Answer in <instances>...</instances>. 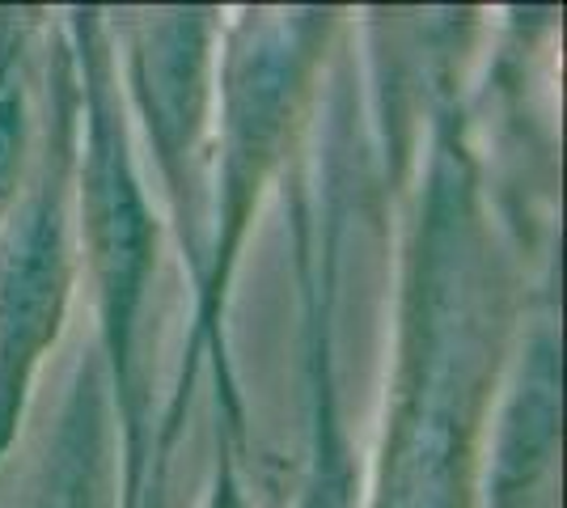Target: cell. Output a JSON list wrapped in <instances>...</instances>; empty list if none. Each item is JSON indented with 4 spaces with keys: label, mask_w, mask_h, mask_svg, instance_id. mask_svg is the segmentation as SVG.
Wrapping results in <instances>:
<instances>
[{
    "label": "cell",
    "mask_w": 567,
    "mask_h": 508,
    "mask_svg": "<svg viewBox=\"0 0 567 508\" xmlns=\"http://www.w3.org/2000/svg\"><path fill=\"white\" fill-rule=\"evenodd\" d=\"M415 55L378 85L399 157L394 326L360 508H478L487 433L529 322V276L499 212L466 97L471 13H411Z\"/></svg>",
    "instance_id": "obj_1"
},
{
    "label": "cell",
    "mask_w": 567,
    "mask_h": 508,
    "mask_svg": "<svg viewBox=\"0 0 567 508\" xmlns=\"http://www.w3.org/2000/svg\"><path fill=\"white\" fill-rule=\"evenodd\" d=\"M348 13L339 9H237L220 25L216 55V123H213V204H208V255L190 289V331L174 369L166 412L153 424L148 496L162 487L174 445L187 424L195 382L204 369L216 382V433L246 449V394L237 382L229 305L250 229L267 195L280 187L306 141L318 94L339 51ZM144 496V505H148Z\"/></svg>",
    "instance_id": "obj_2"
},
{
    "label": "cell",
    "mask_w": 567,
    "mask_h": 508,
    "mask_svg": "<svg viewBox=\"0 0 567 508\" xmlns=\"http://www.w3.org/2000/svg\"><path fill=\"white\" fill-rule=\"evenodd\" d=\"M60 18L76 60L72 229L81 280L94 301V352L106 369L118 424V508H144L153 466V390L144 352L166 217L132 141L106 9H64Z\"/></svg>",
    "instance_id": "obj_3"
},
{
    "label": "cell",
    "mask_w": 567,
    "mask_h": 508,
    "mask_svg": "<svg viewBox=\"0 0 567 508\" xmlns=\"http://www.w3.org/2000/svg\"><path fill=\"white\" fill-rule=\"evenodd\" d=\"M355 64H331L327 97L318 94L309 132L280 178L292 238L297 339H301V403L306 454L292 487L262 491L271 508H360L355 449L343 424L339 394V301L348 267V229L355 195Z\"/></svg>",
    "instance_id": "obj_4"
},
{
    "label": "cell",
    "mask_w": 567,
    "mask_h": 508,
    "mask_svg": "<svg viewBox=\"0 0 567 508\" xmlns=\"http://www.w3.org/2000/svg\"><path fill=\"white\" fill-rule=\"evenodd\" d=\"M76 162V60L55 13L43 76L39 153L13 217L0 229V470L25 433L43 364L55 352L81 284L72 229Z\"/></svg>",
    "instance_id": "obj_5"
},
{
    "label": "cell",
    "mask_w": 567,
    "mask_h": 508,
    "mask_svg": "<svg viewBox=\"0 0 567 508\" xmlns=\"http://www.w3.org/2000/svg\"><path fill=\"white\" fill-rule=\"evenodd\" d=\"M118 94L195 289L208 255L216 55L225 9H106Z\"/></svg>",
    "instance_id": "obj_6"
},
{
    "label": "cell",
    "mask_w": 567,
    "mask_h": 508,
    "mask_svg": "<svg viewBox=\"0 0 567 508\" xmlns=\"http://www.w3.org/2000/svg\"><path fill=\"white\" fill-rule=\"evenodd\" d=\"M0 508H118V424L94 343L76 352L55 415L4 462Z\"/></svg>",
    "instance_id": "obj_7"
},
{
    "label": "cell",
    "mask_w": 567,
    "mask_h": 508,
    "mask_svg": "<svg viewBox=\"0 0 567 508\" xmlns=\"http://www.w3.org/2000/svg\"><path fill=\"white\" fill-rule=\"evenodd\" d=\"M559 479V335L555 305L529 314L487 433L478 508H555Z\"/></svg>",
    "instance_id": "obj_8"
},
{
    "label": "cell",
    "mask_w": 567,
    "mask_h": 508,
    "mask_svg": "<svg viewBox=\"0 0 567 508\" xmlns=\"http://www.w3.org/2000/svg\"><path fill=\"white\" fill-rule=\"evenodd\" d=\"M51 13L0 9V229L13 217L39 153Z\"/></svg>",
    "instance_id": "obj_9"
},
{
    "label": "cell",
    "mask_w": 567,
    "mask_h": 508,
    "mask_svg": "<svg viewBox=\"0 0 567 508\" xmlns=\"http://www.w3.org/2000/svg\"><path fill=\"white\" fill-rule=\"evenodd\" d=\"M195 508H259L255 491L246 484V466L237 458V445L225 433H216L213 470H208V484L199 491Z\"/></svg>",
    "instance_id": "obj_10"
}]
</instances>
